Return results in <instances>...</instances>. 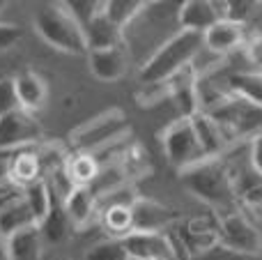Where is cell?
I'll return each mask as SVG.
<instances>
[{
    "instance_id": "14",
    "label": "cell",
    "mask_w": 262,
    "mask_h": 260,
    "mask_svg": "<svg viewBox=\"0 0 262 260\" xmlns=\"http://www.w3.org/2000/svg\"><path fill=\"white\" fill-rule=\"evenodd\" d=\"M191 124H193V132H195V138L200 143V150L207 159H219V157L226 152V147L230 145V141L226 138V134L221 132L216 122L209 118L207 113L198 111V113L191 118Z\"/></svg>"
},
{
    "instance_id": "8",
    "label": "cell",
    "mask_w": 262,
    "mask_h": 260,
    "mask_svg": "<svg viewBox=\"0 0 262 260\" xmlns=\"http://www.w3.org/2000/svg\"><path fill=\"white\" fill-rule=\"evenodd\" d=\"M226 18V3H212V0H186L177 5V23L182 30L203 35L216 21Z\"/></svg>"
},
{
    "instance_id": "22",
    "label": "cell",
    "mask_w": 262,
    "mask_h": 260,
    "mask_svg": "<svg viewBox=\"0 0 262 260\" xmlns=\"http://www.w3.org/2000/svg\"><path fill=\"white\" fill-rule=\"evenodd\" d=\"M145 5L147 3H143V0H106L101 12L115 28L124 32V28L145 9Z\"/></svg>"
},
{
    "instance_id": "25",
    "label": "cell",
    "mask_w": 262,
    "mask_h": 260,
    "mask_svg": "<svg viewBox=\"0 0 262 260\" xmlns=\"http://www.w3.org/2000/svg\"><path fill=\"white\" fill-rule=\"evenodd\" d=\"M62 5L83 30V28L101 12V5L104 3H99V0H69V3H62Z\"/></svg>"
},
{
    "instance_id": "9",
    "label": "cell",
    "mask_w": 262,
    "mask_h": 260,
    "mask_svg": "<svg viewBox=\"0 0 262 260\" xmlns=\"http://www.w3.org/2000/svg\"><path fill=\"white\" fill-rule=\"evenodd\" d=\"M122 247L129 260H175V247L163 233H129Z\"/></svg>"
},
{
    "instance_id": "29",
    "label": "cell",
    "mask_w": 262,
    "mask_h": 260,
    "mask_svg": "<svg viewBox=\"0 0 262 260\" xmlns=\"http://www.w3.org/2000/svg\"><path fill=\"white\" fill-rule=\"evenodd\" d=\"M21 37H23V32L18 26L0 21V53H3V51H9Z\"/></svg>"
},
{
    "instance_id": "19",
    "label": "cell",
    "mask_w": 262,
    "mask_h": 260,
    "mask_svg": "<svg viewBox=\"0 0 262 260\" xmlns=\"http://www.w3.org/2000/svg\"><path fill=\"white\" fill-rule=\"evenodd\" d=\"M104 7V5H101ZM83 37H85L88 51H99V49H113V46H124L122 30L115 28L104 12H99L85 28H83Z\"/></svg>"
},
{
    "instance_id": "3",
    "label": "cell",
    "mask_w": 262,
    "mask_h": 260,
    "mask_svg": "<svg viewBox=\"0 0 262 260\" xmlns=\"http://www.w3.org/2000/svg\"><path fill=\"white\" fill-rule=\"evenodd\" d=\"M131 127L127 122V115L120 109H108L88 122L78 124L69 134V143L78 155H97L115 143L127 141Z\"/></svg>"
},
{
    "instance_id": "10",
    "label": "cell",
    "mask_w": 262,
    "mask_h": 260,
    "mask_svg": "<svg viewBox=\"0 0 262 260\" xmlns=\"http://www.w3.org/2000/svg\"><path fill=\"white\" fill-rule=\"evenodd\" d=\"M131 212V233H163L175 221V212L157 201L136 198Z\"/></svg>"
},
{
    "instance_id": "31",
    "label": "cell",
    "mask_w": 262,
    "mask_h": 260,
    "mask_svg": "<svg viewBox=\"0 0 262 260\" xmlns=\"http://www.w3.org/2000/svg\"><path fill=\"white\" fill-rule=\"evenodd\" d=\"M249 53H251V60L262 67V37H258V39L249 46Z\"/></svg>"
},
{
    "instance_id": "15",
    "label": "cell",
    "mask_w": 262,
    "mask_h": 260,
    "mask_svg": "<svg viewBox=\"0 0 262 260\" xmlns=\"http://www.w3.org/2000/svg\"><path fill=\"white\" fill-rule=\"evenodd\" d=\"M242 39H244V26L232 23L228 18H221L207 32H203V46L219 58L235 51L242 44Z\"/></svg>"
},
{
    "instance_id": "2",
    "label": "cell",
    "mask_w": 262,
    "mask_h": 260,
    "mask_svg": "<svg viewBox=\"0 0 262 260\" xmlns=\"http://www.w3.org/2000/svg\"><path fill=\"white\" fill-rule=\"evenodd\" d=\"M203 49V35L180 30L172 37H168L163 44L154 49V53L143 62L138 72V78L143 85H157L166 83L170 76H175L180 69L189 67L195 53Z\"/></svg>"
},
{
    "instance_id": "6",
    "label": "cell",
    "mask_w": 262,
    "mask_h": 260,
    "mask_svg": "<svg viewBox=\"0 0 262 260\" xmlns=\"http://www.w3.org/2000/svg\"><path fill=\"white\" fill-rule=\"evenodd\" d=\"M219 224V244L232 251L246 253V256H255L262 249V235L260 230L251 224V219L244 212L235 210L228 214L216 216Z\"/></svg>"
},
{
    "instance_id": "26",
    "label": "cell",
    "mask_w": 262,
    "mask_h": 260,
    "mask_svg": "<svg viewBox=\"0 0 262 260\" xmlns=\"http://www.w3.org/2000/svg\"><path fill=\"white\" fill-rule=\"evenodd\" d=\"M85 260H129L122 247V240H106L85 253Z\"/></svg>"
},
{
    "instance_id": "1",
    "label": "cell",
    "mask_w": 262,
    "mask_h": 260,
    "mask_svg": "<svg viewBox=\"0 0 262 260\" xmlns=\"http://www.w3.org/2000/svg\"><path fill=\"white\" fill-rule=\"evenodd\" d=\"M182 182L195 198H200L212 210H216L219 216L239 210L235 187H232L230 173H228L223 159H205L182 170Z\"/></svg>"
},
{
    "instance_id": "23",
    "label": "cell",
    "mask_w": 262,
    "mask_h": 260,
    "mask_svg": "<svg viewBox=\"0 0 262 260\" xmlns=\"http://www.w3.org/2000/svg\"><path fill=\"white\" fill-rule=\"evenodd\" d=\"M23 196H26V203L30 207L32 216H35V224L39 226L44 221V216L49 214L51 201H53V193H51V187L46 184V180H37V182L23 187Z\"/></svg>"
},
{
    "instance_id": "30",
    "label": "cell",
    "mask_w": 262,
    "mask_h": 260,
    "mask_svg": "<svg viewBox=\"0 0 262 260\" xmlns=\"http://www.w3.org/2000/svg\"><path fill=\"white\" fill-rule=\"evenodd\" d=\"M249 161L251 168L262 178V134L249 141Z\"/></svg>"
},
{
    "instance_id": "32",
    "label": "cell",
    "mask_w": 262,
    "mask_h": 260,
    "mask_svg": "<svg viewBox=\"0 0 262 260\" xmlns=\"http://www.w3.org/2000/svg\"><path fill=\"white\" fill-rule=\"evenodd\" d=\"M7 7V3H5V0H0V14H3V9Z\"/></svg>"
},
{
    "instance_id": "16",
    "label": "cell",
    "mask_w": 262,
    "mask_h": 260,
    "mask_svg": "<svg viewBox=\"0 0 262 260\" xmlns=\"http://www.w3.org/2000/svg\"><path fill=\"white\" fill-rule=\"evenodd\" d=\"M180 235L186 249L200 256L214 244H219V224L212 219H189L184 224V230H180Z\"/></svg>"
},
{
    "instance_id": "12",
    "label": "cell",
    "mask_w": 262,
    "mask_h": 260,
    "mask_svg": "<svg viewBox=\"0 0 262 260\" xmlns=\"http://www.w3.org/2000/svg\"><path fill=\"white\" fill-rule=\"evenodd\" d=\"M88 62H90V72L95 74L99 81L113 83L124 76L129 55H127L124 46H113V49L88 51Z\"/></svg>"
},
{
    "instance_id": "24",
    "label": "cell",
    "mask_w": 262,
    "mask_h": 260,
    "mask_svg": "<svg viewBox=\"0 0 262 260\" xmlns=\"http://www.w3.org/2000/svg\"><path fill=\"white\" fill-rule=\"evenodd\" d=\"M101 216H104V226L113 235H118L120 240L127 237V235L131 233V212H129V207H124V205L104 207V210H101Z\"/></svg>"
},
{
    "instance_id": "21",
    "label": "cell",
    "mask_w": 262,
    "mask_h": 260,
    "mask_svg": "<svg viewBox=\"0 0 262 260\" xmlns=\"http://www.w3.org/2000/svg\"><path fill=\"white\" fill-rule=\"evenodd\" d=\"M53 193V201H51V207H49V214L44 216L37 228L41 233V240H49V242H60V240L67 235V228H69V219L62 210V201L55 196V191L51 189Z\"/></svg>"
},
{
    "instance_id": "4",
    "label": "cell",
    "mask_w": 262,
    "mask_h": 260,
    "mask_svg": "<svg viewBox=\"0 0 262 260\" xmlns=\"http://www.w3.org/2000/svg\"><path fill=\"white\" fill-rule=\"evenodd\" d=\"M35 30L49 46L72 55H88L85 37L62 3L44 5L35 14Z\"/></svg>"
},
{
    "instance_id": "28",
    "label": "cell",
    "mask_w": 262,
    "mask_h": 260,
    "mask_svg": "<svg viewBox=\"0 0 262 260\" xmlns=\"http://www.w3.org/2000/svg\"><path fill=\"white\" fill-rule=\"evenodd\" d=\"M198 260H258V258L246 256V253H239V251H232V249H226V247H221V244H214L212 249L200 253Z\"/></svg>"
},
{
    "instance_id": "27",
    "label": "cell",
    "mask_w": 262,
    "mask_h": 260,
    "mask_svg": "<svg viewBox=\"0 0 262 260\" xmlns=\"http://www.w3.org/2000/svg\"><path fill=\"white\" fill-rule=\"evenodd\" d=\"M18 97L14 88V78H0V118L18 111Z\"/></svg>"
},
{
    "instance_id": "5",
    "label": "cell",
    "mask_w": 262,
    "mask_h": 260,
    "mask_svg": "<svg viewBox=\"0 0 262 260\" xmlns=\"http://www.w3.org/2000/svg\"><path fill=\"white\" fill-rule=\"evenodd\" d=\"M161 145H163V152H166V159L180 170H186L207 159L203 155V150H200V143L195 138L191 118L172 120L161 134Z\"/></svg>"
},
{
    "instance_id": "18",
    "label": "cell",
    "mask_w": 262,
    "mask_h": 260,
    "mask_svg": "<svg viewBox=\"0 0 262 260\" xmlns=\"http://www.w3.org/2000/svg\"><path fill=\"white\" fill-rule=\"evenodd\" d=\"M14 88H16V97H18V106L28 113H35L41 106L46 104V95L49 88L46 81L35 72H21L14 78Z\"/></svg>"
},
{
    "instance_id": "17",
    "label": "cell",
    "mask_w": 262,
    "mask_h": 260,
    "mask_svg": "<svg viewBox=\"0 0 262 260\" xmlns=\"http://www.w3.org/2000/svg\"><path fill=\"white\" fill-rule=\"evenodd\" d=\"M5 260H41V233L37 226L23 228L5 240Z\"/></svg>"
},
{
    "instance_id": "13",
    "label": "cell",
    "mask_w": 262,
    "mask_h": 260,
    "mask_svg": "<svg viewBox=\"0 0 262 260\" xmlns=\"http://www.w3.org/2000/svg\"><path fill=\"white\" fill-rule=\"evenodd\" d=\"M62 210L69 219V226L74 228H85L97 214V198L95 193L90 191V187H83V184H76V187L69 189V193H64L62 198Z\"/></svg>"
},
{
    "instance_id": "20",
    "label": "cell",
    "mask_w": 262,
    "mask_h": 260,
    "mask_svg": "<svg viewBox=\"0 0 262 260\" xmlns=\"http://www.w3.org/2000/svg\"><path fill=\"white\" fill-rule=\"evenodd\" d=\"M226 83L232 97L255 109H262V69L260 72H235Z\"/></svg>"
},
{
    "instance_id": "11",
    "label": "cell",
    "mask_w": 262,
    "mask_h": 260,
    "mask_svg": "<svg viewBox=\"0 0 262 260\" xmlns=\"http://www.w3.org/2000/svg\"><path fill=\"white\" fill-rule=\"evenodd\" d=\"M166 88H168V97L177 104L182 118H193L200 111L198 109V76L191 69V64L180 69L175 76L168 78Z\"/></svg>"
},
{
    "instance_id": "7",
    "label": "cell",
    "mask_w": 262,
    "mask_h": 260,
    "mask_svg": "<svg viewBox=\"0 0 262 260\" xmlns=\"http://www.w3.org/2000/svg\"><path fill=\"white\" fill-rule=\"evenodd\" d=\"M41 138V127L35 115L18 109L9 115L0 118V152L7 150H26Z\"/></svg>"
}]
</instances>
